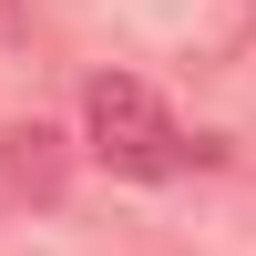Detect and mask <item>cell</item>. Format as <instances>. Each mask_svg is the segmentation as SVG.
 <instances>
[{
    "label": "cell",
    "mask_w": 256,
    "mask_h": 256,
    "mask_svg": "<svg viewBox=\"0 0 256 256\" xmlns=\"http://www.w3.org/2000/svg\"><path fill=\"white\" fill-rule=\"evenodd\" d=\"M82 134H92V164H113L134 184H164V174H195L205 164V144L164 113V92L144 72H92L82 82Z\"/></svg>",
    "instance_id": "1"
}]
</instances>
